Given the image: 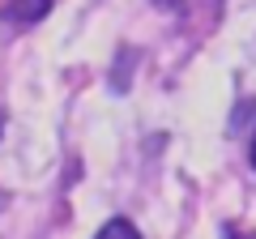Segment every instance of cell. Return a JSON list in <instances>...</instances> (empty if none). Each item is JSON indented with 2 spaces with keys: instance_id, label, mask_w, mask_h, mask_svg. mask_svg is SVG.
<instances>
[{
  "instance_id": "7a4b0ae2",
  "label": "cell",
  "mask_w": 256,
  "mask_h": 239,
  "mask_svg": "<svg viewBox=\"0 0 256 239\" xmlns=\"http://www.w3.org/2000/svg\"><path fill=\"white\" fill-rule=\"evenodd\" d=\"M94 239H141V235H137V226H132L128 218H111Z\"/></svg>"
},
{
  "instance_id": "3957f363",
  "label": "cell",
  "mask_w": 256,
  "mask_h": 239,
  "mask_svg": "<svg viewBox=\"0 0 256 239\" xmlns=\"http://www.w3.org/2000/svg\"><path fill=\"white\" fill-rule=\"evenodd\" d=\"M158 4H162V9H180L184 0H158Z\"/></svg>"
},
{
  "instance_id": "6da1fadb",
  "label": "cell",
  "mask_w": 256,
  "mask_h": 239,
  "mask_svg": "<svg viewBox=\"0 0 256 239\" xmlns=\"http://www.w3.org/2000/svg\"><path fill=\"white\" fill-rule=\"evenodd\" d=\"M47 9H52V0H13V22H38V18H47Z\"/></svg>"
},
{
  "instance_id": "5b68a950",
  "label": "cell",
  "mask_w": 256,
  "mask_h": 239,
  "mask_svg": "<svg viewBox=\"0 0 256 239\" xmlns=\"http://www.w3.org/2000/svg\"><path fill=\"white\" fill-rule=\"evenodd\" d=\"M230 239H235V235H230Z\"/></svg>"
},
{
  "instance_id": "277c9868",
  "label": "cell",
  "mask_w": 256,
  "mask_h": 239,
  "mask_svg": "<svg viewBox=\"0 0 256 239\" xmlns=\"http://www.w3.org/2000/svg\"><path fill=\"white\" fill-rule=\"evenodd\" d=\"M252 166H256V137H252Z\"/></svg>"
}]
</instances>
